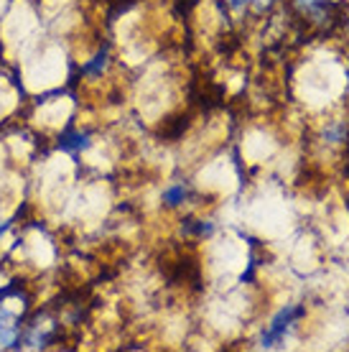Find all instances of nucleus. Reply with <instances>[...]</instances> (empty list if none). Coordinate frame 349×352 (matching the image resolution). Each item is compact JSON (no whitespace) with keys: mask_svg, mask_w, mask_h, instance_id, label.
I'll use <instances>...</instances> for the list:
<instances>
[{"mask_svg":"<svg viewBox=\"0 0 349 352\" xmlns=\"http://www.w3.org/2000/svg\"><path fill=\"white\" fill-rule=\"evenodd\" d=\"M306 319V307L304 304H283V307L275 311L268 322V327L262 329L260 335V347L262 350H273V347H280L286 342V337L293 327Z\"/></svg>","mask_w":349,"mask_h":352,"instance_id":"f257e3e1","label":"nucleus"},{"mask_svg":"<svg viewBox=\"0 0 349 352\" xmlns=\"http://www.w3.org/2000/svg\"><path fill=\"white\" fill-rule=\"evenodd\" d=\"M189 194H192V189H189L186 182H171V184L161 192V202H164V207H168V210H176V207H181V204L189 199Z\"/></svg>","mask_w":349,"mask_h":352,"instance_id":"f03ea898","label":"nucleus"},{"mask_svg":"<svg viewBox=\"0 0 349 352\" xmlns=\"http://www.w3.org/2000/svg\"><path fill=\"white\" fill-rule=\"evenodd\" d=\"M227 8L237 16H245V13H265L271 10L278 0H225Z\"/></svg>","mask_w":349,"mask_h":352,"instance_id":"7ed1b4c3","label":"nucleus"}]
</instances>
